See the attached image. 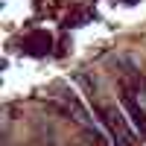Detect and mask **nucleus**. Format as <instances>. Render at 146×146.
I'll list each match as a JSON object with an SVG mask.
<instances>
[{"instance_id": "nucleus-1", "label": "nucleus", "mask_w": 146, "mask_h": 146, "mask_svg": "<svg viewBox=\"0 0 146 146\" xmlns=\"http://www.w3.org/2000/svg\"><path fill=\"white\" fill-rule=\"evenodd\" d=\"M91 102H94V111L100 114V120L105 123L114 146H131V143H135V140H131V129L126 123V114L120 111L117 105H108V102H100V100H91Z\"/></svg>"}, {"instance_id": "nucleus-2", "label": "nucleus", "mask_w": 146, "mask_h": 146, "mask_svg": "<svg viewBox=\"0 0 146 146\" xmlns=\"http://www.w3.org/2000/svg\"><path fill=\"white\" fill-rule=\"evenodd\" d=\"M120 100H123V108H126V117L131 120V126L140 129V135L146 137V111L140 108V102L135 100V94H131L126 85H123V91H120Z\"/></svg>"}]
</instances>
